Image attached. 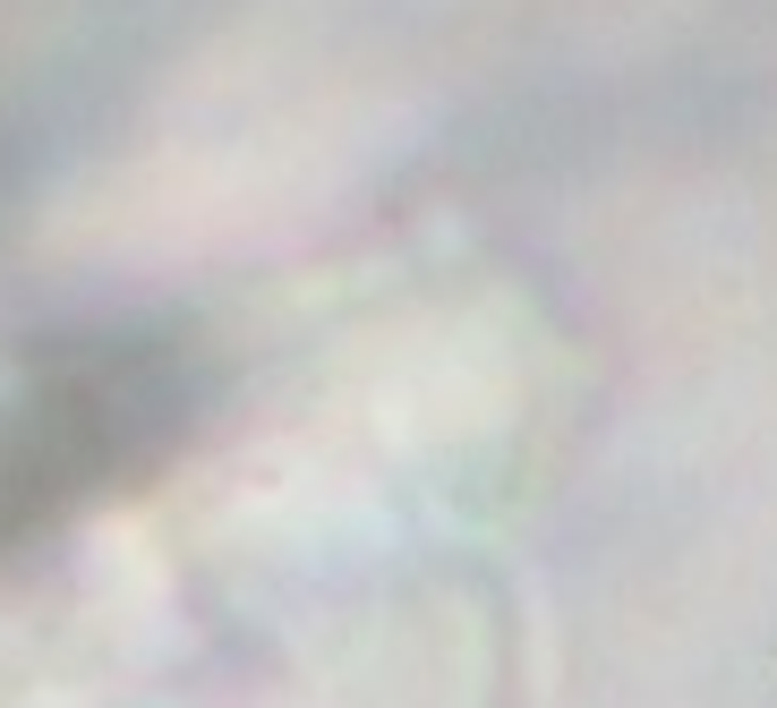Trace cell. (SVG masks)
I'll list each match as a JSON object with an SVG mask.
<instances>
[{"instance_id": "obj_1", "label": "cell", "mask_w": 777, "mask_h": 708, "mask_svg": "<svg viewBox=\"0 0 777 708\" xmlns=\"http://www.w3.org/2000/svg\"><path fill=\"white\" fill-rule=\"evenodd\" d=\"M214 401V351L189 324H103L26 358L0 393V555L61 538L146 486Z\"/></svg>"}]
</instances>
